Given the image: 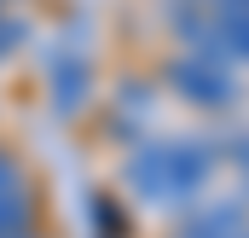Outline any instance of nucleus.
Segmentation results:
<instances>
[{"instance_id":"nucleus-1","label":"nucleus","mask_w":249,"mask_h":238,"mask_svg":"<svg viewBox=\"0 0 249 238\" xmlns=\"http://www.w3.org/2000/svg\"><path fill=\"white\" fill-rule=\"evenodd\" d=\"M214 157L191 139H162V145H133L122 163V186L151 203V209H191L209 186Z\"/></svg>"},{"instance_id":"nucleus-2","label":"nucleus","mask_w":249,"mask_h":238,"mask_svg":"<svg viewBox=\"0 0 249 238\" xmlns=\"http://www.w3.org/2000/svg\"><path fill=\"white\" fill-rule=\"evenodd\" d=\"M162 81H168L186 105H197V111H220V105L238 99L232 64H226V59H209V53H191V47L162 64Z\"/></svg>"},{"instance_id":"nucleus-3","label":"nucleus","mask_w":249,"mask_h":238,"mask_svg":"<svg viewBox=\"0 0 249 238\" xmlns=\"http://www.w3.org/2000/svg\"><path fill=\"white\" fill-rule=\"evenodd\" d=\"M174 238H244V203H203Z\"/></svg>"},{"instance_id":"nucleus-4","label":"nucleus","mask_w":249,"mask_h":238,"mask_svg":"<svg viewBox=\"0 0 249 238\" xmlns=\"http://www.w3.org/2000/svg\"><path fill=\"white\" fill-rule=\"evenodd\" d=\"M47 87H53V105L58 111H81V99H87V64L75 59V53L47 59Z\"/></svg>"},{"instance_id":"nucleus-5","label":"nucleus","mask_w":249,"mask_h":238,"mask_svg":"<svg viewBox=\"0 0 249 238\" xmlns=\"http://www.w3.org/2000/svg\"><path fill=\"white\" fill-rule=\"evenodd\" d=\"M35 186L29 180H18V186H0V238H18L35 227Z\"/></svg>"},{"instance_id":"nucleus-6","label":"nucleus","mask_w":249,"mask_h":238,"mask_svg":"<svg viewBox=\"0 0 249 238\" xmlns=\"http://www.w3.org/2000/svg\"><path fill=\"white\" fill-rule=\"evenodd\" d=\"M151 117V105H145V87H122V111H116V134H139Z\"/></svg>"},{"instance_id":"nucleus-7","label":"nucleus","mask_w":249,"mask_h":238,"mask_svg":"<svg viewBox=\"0 0 249 238\" xmlns=\"http://www.w3.org/2000/svg\"><path fill=\"white\" fill-rule=\"evenodd\" d=\"M93 221H99V238H116L127 227L122 215H116V203H110V198H99V203H93Z\"/></svg>"},{"instance_id":"nucleus-8","label":"nucleus","mask_w":249,"mask_h":238,"mask_svg":"<svg viewBox=\"0 0 249 238\" xmlns=\"http://www.w3.org/2000/svg\"><path fill=\"white\" fill-rule=\"evenodd\" d=\"M23 41V23H12V18H0V53H12Z\"/></svg>"},{"instance_id":"nucleus-9","label":"nucleus","mask_w":249,"mask_h":238,"mask_svg":"<svg viewBox=\"0 0 249 238\" xmlns=\"http://www.w3.org/2000/svg\"><path fill=\"white\" fill-rule=\"evenodd\" d=\"M18 238H35V233H18Z\"/></svg>"},{"instance_id":"nucleus-10","label":"nucleus","mask_w":249,"mask_h":238,"mask_svg":"<svg viewBox=\"0 0 249 238\" xmlns=\"http://www.w3.org/2000/svg\"><path fill=\"white\" fill-rule=\"evenodd\" d=\"M244 238H249V233H244Z\"/></svg>"}]
</instances>
